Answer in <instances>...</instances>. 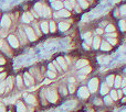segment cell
<instances>
[{"label":"cell","mask_w":126,"mask_h":112,"mask_svg":"<svg viewBox=\"0 0 126 112\" xmlns=\"http://www.w3.org/2000/svg\"><path fill=\"white\" fill-rule=\"evenodd\" d=\"M109 36H110V37H113V36L115 37V36H116V34H115V33H113V34H109Z\"/></svg>","instance_id":"681fc988"},{"label":"cell","mask_w":126,"mask_h":112,"mask_svg":"<svg viewBox=\"0 0 126 112\" xmlns=\"http://www.w3.org/2000/svg\"><path fill=\"white\" fill-rule=\"evenodd\" d=\"M114 30H115V28H114V25H107L106 28V32H114Z\"/></svg>","instance_id":"e575fe53"},{"label":"cell","mask_w":126,"mask_h":112,"mask_svg":"<svg viewBox=\"0 0 126 112\" xmlns=\"http://www.w3.org/2000/svg\"><path fill=\"white\" fill-rule=\"evenodd\" d=\"M111 96H112V97H111L112 100H114V101H115V100H117L118 97H117V92H116V91H114V90L112 91V92H111Z\"/></svg>","instance_id":"1f68e13d"},{"label":"cell","mask_w":126,"mask_h":112,"mask_svg":"<svg viewBox=\"0 0 126 112\" xmlns=\"http://www.w3.org/2000/svg\"><path fill=\"white\" fill-rule=\"evenodd\" d=\"M17 85H18V87H20V88L23 86V81H22L21 76H17Z\"/></svg>","instance_id":"83f0119b"},{"label":"cell","mask_w":126,"mask_h":112,"mask_svg":"<svg viewBox=\"0 0 126 112\" xmlns=\"http://www.w3.org/2000/svg\"><path fill=\"white\" fill-rule=\"evenodd\" d=\"M109 41H110V43L113 44V45H115V44H116V40H114V39H110Z\"/></svg>","instance_id":"b9f144b4"},{"label":"cell","mask_w":126,"mask_h":112,"mask_svg":"<svg viewBox=\"0 0 126 112\" xmlns=\"http://www.w3.org/2000/svg\"><path fill=\"white\" fill-rule=\"evenodd\" d=\"M90 35H91V34H90V33H86V34H84V35H83V37H84V39H85V40H86V39H87V37H89V36H90Z\"/></svg>","instance_id":"f6af8a7d"},{"label":"cell","mask_w":126,"mask_h":112,"mask_svg":"<svg viewBox=\"0 0 126 112\" xmlns=\"http://www.w3.org/2000/svg\"><path fill=\"white\" fill-rule=\"evenodd\" d=\"M0 112H6V108L2 103H0Z\"/></svg>","instance_id":"60d3db41"},{"label":"cell","mask_w":126,"mask_h":112,"mask_svg":"<svg viewBox=\"0 0 126 112\" xmlns=\"http://www.w3.org/2000/svg\"><path fill=\"white\" fill-rule=\"evenodd\" d=\"M34 29H35V31H37V34L38 35L41 34V31L39 30V26H38V24H34Z\"/></svg>","instance_id":"74e56055"},{"label":"cell","mask_w":126,"mask_h":112,"mask_svg":"<svg viewBox=\"0 0 126 112\" xmlns=\"http://www.w3.org/2000/svg\"><path fill=\"white\" fill-rule=\"evenodd\" d=\"M8 43L12 48H18L19 45H20L19 40H18L15 35H9L8 36Z\"/></svg>","instance_id":"7a4b0ae2"},{"label":"cell","mask_w":126,"mask_h":112,"mask_svg":"<svg viewBox=\"0 0 126 112\" xmlns=\"http://www.w3.org/2000/svg\"><path fill=\"white\" fill-rule=\"evenodd\" d=\"M4 77H6V73H3V71H2V73H0V82L2 81V79H3Z\"/></svg>","instance_id":"f35d334b"},{"label":"cell","mask_w":126,"mask_h":112,"mask_svg":"<svg viewBox=\"0 0 126 112\" xmlns=\"http://www.w3.org/2000/svg\"><path fill=\"white\" fill-rule=\"evenodd\" d=\"M49 31H51V32H55L57 31V25H55L54 21L50 22V24H49Z\"/></svg>","instance_id":"d4e9b609"},{"label":"cell","mask_w":126,"mask_h":112,"mask_svg":"<svg viewBox=\"0 0 126 112\" xmlns=\"http://www.w3.org/2000/svg\"><path fill=\"white\" fill-rule=\"evenodd\" d=\"M43 9H44V6L42 3H35L34 10L37 11L39 15H42V13H43Z\"/></svg>","instance_id":"8fae6325"},{"label":"cell","mask_w":126,"mask_h":112,"mask_svg":"<svg viewBox=\"0 0 126 112\" xmlns=\"http://www.w3.org/2000/svg\"><path fill=\"white\" fill-rule=\"evenodd\" d=\"M126 86V79L123 80V87H125Z\"/></svg>","instance_id":"f5cc1de1"},{"label":"cell","mask_w":126,"mask_h":112,"mask_svg":"<svg viewBox=\"0 0 126 112\" xmlns=\"http://www.w3.org/2000/svg\"><path fill=\"white\" fill-rule=\"evenodd\" d=\"M117 97H122V91H118V93H117Z\"/></svg>","instance_id":"816d5d0a"},{"label":"cell","mask_w":126,"mask_h":112,"mask_svg":"<svg viewBox=\"0 0 126 112\" xmlns=\"http://www.w3.org/2000/svg\"><path fill=\"white\" fill-rule=\"evenodd\" d=\"M0 51L6 53V54H10L11 53L10 47L8 46V44H7V42L4 40H0Z\"/></svg>","instance_id":"5b68a950"},{"label":"cell","mask_w":126,"mask_h":112,"mask_svg":"<svg viewBox=\"0 0 126 112\" xmlns=\"http://www.w3.org/2000/svg\"><path fill=\"white\" fill-rule=\"evenodd\" d=\"M122 11H123V12H122V13H124V14H126V6H124V7H122Z\"/></svg>","instance_id":"ee69618b"},{"label":"cell","mask_w":126,"mask_h":112,"mask_svg":"<svg viewBox=\"0 0 126 112\" xmlns=\"http://www.w3.org/2000/svg\"><path fill=\"white\" fill-rule=\"evenodd\" d=\"M63 6H65V7H66V9H67V10H71V9H72V7H73V6H72V4H71V2H70V1H65L64 3H63Z\"/></svg>","instance_id":"d6a6232c"},{"label":"cell","mask_w":126,"mask_h":112,"mask_svg":"<svg viewBox=\"0 0 126 112\" xmlns=\"http://www.w3.org/2000/svg\"><path fill=\"white\" fill-rule=\"evenodd\" d=\"M57 62H58V64H59L60 66L62 67L63 70H66V69H67V65H66V63H65V59L63 57H61V56H60V57H58L57 58Z\"/></svg>","instance_id":"9c48e42d"},{"label":"cell","mask_w":126,"mask_h":112,"mask_svg":"<svg viewBox=\"0 0 126 112\" xmlns=\"http://www.w3.org/2000/svg\"><path fill=\"white\" fill-rule=\"evenodd\" d=\"M97 60H98V63H101V64H107V63L111 60V58L110 57H103V56H98Z\"/></svg>","instance_id":"ac0fdd59"},{"label":"cell","mask_w":126,"mask_h":112,"mask_svg":"<svg viewBox=\"0 0 126 112\" xmlns=\"http://www.w3.org/2000/svg\"><path fill=\"white\" fill-rule=\"evenodd\" d=\"M42 15H43V17H49V15H50V9H49L48 7H46V6H44L43 13H42Z\"/></svg>","instance_id":"f1b7e54d"},{"label":"cell","mask_w":126,"mask_h":112,"mask_svg":"<svg viewBox=\"0 0 126 112\" xmlns=\"http://www.w3.org/2000/svg\"><path fill=\"white\" fill-rule=\"evenodd\" d=\"M32 20H33V15L29 12H26L23 15H22V21L26 22V23H29V22H31Z\"/></svg>","instance_id":"30bf717a"},{"label":"cell","mask_w":126,"mask_h":112,"mask_svg":"<svg viewBox=\"0 0 126 112\" xmlns=\"http://www.w3.org/2000/svg\"><path fill=\"white\" fill-rule=\"evenodd\" d=\"M92 70V68L90 66H84L82 68H80V74H89Z\"/></svg>","instance_id":"ffe728a7"},{"label":"cell","mask_w":126,"mask_h":112,"mask_svg":"<svg viewBox=\"0 0 126 112\" xmlns=\"http://www.w3.org/2000/svg\"><path fill=\"white\" fill-rule=\"evenodd\" d=\"M75 10L78 11V12H80V7H79V6H75Z\"/></svg>","instance_id":"c3c4849f"},{"label":"cell","mask_w":126,"mask_h":112,"mask_svg":"<svg viewBox=\"0 0 126 112\" xmlns=\"http://www.w3.org/2000/svg\"><path fill=\"white\" fill-rule=\"evenodd\" d=\"M69 28H70V24L67 23V22H60L59 29H60L61 31H66Z\"/></svg>","instance_id":"e0dca14e"},{"label":"cell","mask_w":126,"mask_h":112,"mask_svg":"<svg viewBox=\"0 0 126 112\" xmlns=\"http://www.w3.org/2000/svg\"><path fill=\"white\" fill-rule=\"evenodd\" d=\"M69 91H70V92H74V86H73V85H71V86H70V88H69Z\"/></svg>","instance_id":"7bdbcfd3"},{"label":"cell","mask_w":126,"mask_h":112,"mask_svg":"<svg viewBox=\"0 0 126 112\" xmlns=\"http://www.w3.org/2000/svg\"><path fill=\"white\" fill-rule=\"evenodd\" d=\"M26 31V34H27V37H28L30 41H35L37 40V34L34 33V30L31 28H26L24 29Z\"/></svg>","instance_id":"277c9868"},{"label":"cell","mask_w":126,"mask_h":112,"mask_svg":"<svg viewBox=\"0 0 126 112\" xmlns=\"http://www.w3.org/2000/svg\"><path fill=\"white\" fill-rule=\"evenodd\" d=\"M87 65H89V62H87L86 59H81L76 63V67H78V68H82V67L87 66Z\"/></svg>","instance_id":"9a60e30c"},{"label":"cell","mask_w":126,"mask_h":112,"mask_svg":"<svg viewBox=\"0 0 126 112\" xmlns=\"http://www.w3.org/2000/svg\"><path fill=\"white\" fill-rule=\"evenodd\" d=\"M79 96H80L81 98H89V96H90L89 89H87L86 87H81V88L79 89Z\"/></svg>","instance_id":"52a82bcc"},{"label":"cell","mask_w":126,"mask_h":112,"mask_svg":"<svg viewBox=\"0 0 126 112\" xmlns=\"http://www.w3.org/2000/svg\"><path fill=\"white\" fill-rule=\"evenodd\" d=\"M23 79H24V84H26L27 86H32V85L34 84V79H33V77L28 73H26L23 75Z\"/></svg>","instance_id":"8992f818"},{"label":"cell","mask_w":126,"mask_h":112,"mask_svg":"<svg viewBox=\"0 0 126 112\" xmlns=\"http://www.w3.org/2000/svg\"><path fill=\"white\" fill-rule=\"evenodd\" d=\"M100 45H101V41L98 37H95L93 41V47L95 48V50H97V48H100Z\"/></svg>","instance_id":"7402d4cb"},{"label":"cell","mask_w":126,"mask_h":112,"mask_svg":"<svg viewBox=\"0 0 126 112\" xmlns=\"http://www.w3.org/2000/svg\"><path fill=\"white\" fill-rule=\"evenodd\" d=\"M101 48L103 51H110L111 50V45L109 43H106V42H103V43H101Z\"/></svg>","instance_id":"603a6c76"},{"label":"cell","mask_w":126,"mask_h":112,"mask_svg":"<svg viewBox=\"0 0 126 112\" xmlns=\"http://www.w3.org/2000/svg\"><path fill=\"white\" fill-rule=\"evenodd\" d=\"M52 7L55 10H61L63 8V3L61 1H54V2H52Z\"/></svg>","instance_id":"2e32d148"},{"label":"cell","mask_w":126,"mask_h":112,"mask_svg":"<svg viewBox=\"0 0 126 112\" xmlns=\"http://www.w3.org/2000/svg\"><path fill=\"white\" fill-rule=\"evenodd\" d=\"M106 82H107V86H113L114 85V76L113 75H111V76H109L107 77V79H106Z\"/></svg>","instance_id":"cb8c5ba5"},{"label":"cell","mask_w":126,"mask_h":112,"mask_svg":"<svg viewBox=\"0 0 126 112\" xmlns=\"http://www.w3.org/2000/svg\"><path fill=\"white\" fill-rule=\"evenodd\" d=\"M9 112H11V111H9Z\"/></svg>","instance_id":"680465c9"},{"label":"cell","mask_w":126,"mask_h":112,"mask_svg":"<svg viewBox=\"0 0 126 112\" xmlns=\"http://www.w3.org/2000/svg\"><path fill=\"white\" fill-rule=\"evenodd\" d=\"M2 71H3V68H2V67H0V73H2Z\"/></svg>","instance_id":"11a10c76"},{"label":"cell","mask_w":126,"mask_h":112,"mask_svg":"<svg viewBox=\"0 0 126 112\" xmlns=\"http://www.w3.org/2000/svg\"><path fill=\"white\" fill-rule=\"evenodd\" d=\"M50 1H51V2H54V1H55V0H50Z\"/></svg>","instance_id":"6f0895ef"},{"label":"cell","mask_w":126,"mask_h":112,"mask_svg":"<svg viewBox=\"0 0 126 112\" xmlns=\"http://www.w3.org/2000/svg\"><path fill=\"white\" fill-rule=\"evenodd\" d=\"M105 103H106V104H111L112 103V98L111 97H105Z\"/></svg>","instance_id":"d590c367"},{"label":"cell","mask_w":126,"mask_h":112,"mask_svg":"<svg viewBox=\"0 0 126 112\" xmlns=\"http://www.w3.org/2000/svg\"><path fill=\"white\" fill-rule=\"evenodd\" d=\"M10 19H9V17L8 15H3L2 17V19H1V22H0V24H1V26L2 28H9L10 26Z\"/></svg>","instance_id":"ba28073f"},{"label":"cell","mask_w":126,"mask_h":112,"mask_svg":"<svg viewBox=\"0 0 126 112\" xmlns=\"http://www.w3.org/2000/svg\"><path fill=\"white\" fill-rule=\"evenodd\" d=\"M78 1H79V3H80L81 8H83V9H86L87 6H89V3H87L85 0H78Z\"/></svg>","instance_id":"4316f807"},{"label":"cell","mask_w":126,"mask_h":112,"mask_svg":"<svg viewBox=\"0 0 126 112\" xmlns=\"http://www.w3.org/2000/svg\"><path fill=\"white\" fill-rule=\"evenodd\" d=\"M123 91H124V93L126 95V88H125V89H124V90H123Z\"/></svg>","instance_id":"9f6ffc18"},{"label":"cell","mask_w":126,"mask_h":112,"mask_svg":"<svg viewBox=\"0 0 126 112\" xmlns=\"http://www.w3.org/2000/svg\"><path fill=\"white\" fill-rule=\"evenodd\" d=\"M70 14H71V12H69V10H65V9H61L60 10L59 13H57V17H70Z\"/></svg>","instance_id":"4fadbf2b"},{"label":"cell","mask_w":126,"mask_h":112,"mask_svg":"<svg viewBox=\"0 0 126 112\" xmlns=\"http://www.w3.org/2000/svg\"><path fill=\"white\" fill-rule=\"evenodd\" d=\"M41 30L43 33H48L49 32V23L48 22H42L41 23Z\"/></svg>","instance_id":"d6986e66"},{"label":"cell","mask_w":126,"mask_h":112,"mask_svg":"<svg viewBox=\"0 0 126 112\" xmlns=\"http://www.w3.org/2000/svg\"><path fill=\"white\" fill-rule=\"evenodd\" d=\"M121 81H122V78H121L120 76H117V77L115 78V84H114L115 85V87H117L118 88V87L121 86Z\"/></svg>","instance_id":"f546056e"},{"label":"cell","mask_w":126,"mask_h":112,"mask_svg":"<svg viewBox=\"0 0 126 112\" xmlns=\"http://www.w3.org/2000/svg\"><path fill=\"white\" fill-rule=\"evenodd\" d=\"M47 76H48L49 78H55L57 77V74H55L54 71H52V70H49L48 73H47Z\"/></svg>","instance_id":"4dcf8cb0"},{"label":"cell","mask_w":126,"mask_h":112,"mask_svg":"<svg viewBox=\"0 0 126 112\" xmlns=\"http://www.w3.org/2000/svg\"><path fill=\"white\" fill-rule=\"evenodd\" d=\"M62 93L63 95H66V89L65 88H62Z\"/></svg>","instance_id":"7dc6e473"},{"label":"cell","mask_w":126,"mask_h":112,"mask_svg":"<svg viewBox=\"0 0 126 112\" xmlns=\"http://www.w3.org/2000/svg\"><path fill=\"white\" fill-rule=\"evenodd\" d=\"M7 91V81H1L0 82V95Z\"/></svg>","instance_id":"44dd1931"},{"label":"cell","mask_w":126,"mask_h":112,"mask_svg":"<svg viewBox=\"0 0 126 112\" xmlns=\"http://www.w3.org/2000/svg\"><path fill=\"white\" fill-rule=\"evenodd\" d=\"M17 112H27L26 107H24V104L21 101L17 102Z\"/></svg>","instance_id":"5bb4252c"},{"label":"cell","mask_w":126,"mask_h":112,"mask_svg":"<svg viewBox=\"0 0 126 112\" xmlns=\"http://www.w3.org/2000/svg\"><path fill=\"white\" fill-rule=\"evenodd\" d=\"M97 33H98V34H102V33H103V31L101 30V29H98V30H97Z\"/></svg>","instance_id":"f907efd6"},{"label":"cell","mask_w":126,"mask_h":112,"mask_svg":"<svg viewBox=\"0 0 126 112\" xmlns=\"http://www.w3.org/2000/svg\"><path fill=\"white\" fill-rule=\"evenodd\" d=\"M50 82H51V80H50V79H46V80H44V84H46V85H49Z\"/></svg>","instance_id":"bcb514c9"},{"label":"cell","mask_w":126,"mask_h":112,"mask_svg":"<svg viewBox=\"0 0 126 112\" xmlns=\"http://www.w3.org/2000/svg\"><path fill=\"white\" fill-rule=\"evenodd\" d=\"M47 99H48L50 102H52V103L57 102V100H58V93H57V91L53 90V89H50V90H48V91H47Z\"/></svg>","instance_id":"6da1fadb"},{"label":"cell","mask_w":126,"mask_h":112,"mask_svg":"<svg viewBox=\"0 0 126 112\" xmlns=\"http://www.w3.org/2000/svg\"><path fill=\"white\" fill-rule=\"evenodd\" d=\"M4 64H6V59L2 56H0V65H4Z\"/></svg>","instance_id":"ab89813d"},{"label":"cell","mask_w":126,"mask_h":112,"mask_svg":"<svg viewBox=\"0 0 126 112\" xmlns=\"http://www.w3.org/2000/svg\"><path fill=\"white\" fill-rule=\"evenodd\" d=\"M24 98H26V101L30 104H34L35 103V98L34 96L32 95H24Z\"/></svg>","instance_id":"7c38bea8"},{"label":"cell","mask_w":126,"mask_h":112,"mask_svg":"<svg viewBox=\"0 0 126 112\" xmlns=\"http://www.w3.org/2000/svg\"><path fill=\"white\" fill-rule=\"evenodd\" d=\"M49 69L55 73V67H54V65H53V63H52V64H49Z\"/></svg>","instance_id":"8d00e7d4"},{"label":"cell","mask_w":126,"mask_h":112,"mask_svg":"<svg viewBox=\"0 0 126 112\" xmlns=\"http://www.w3.org/2000/svg\"><path fill=\"white\" fill-rule=\"evenodd\" d=\"M107 92H109V88H107V85L103 84V85H102V88H101V93H102V95H106Z\"/></svg>","instance_id":"484cf974"},{"label":"cell","mask_w":126,"mask_h":112,"mask_svg":"<svg viewBox=\"0 0 126 112\" xmlns=\"http://www.w3.org/2000/svg\"><path fill=\"white\" fill-rule=\"evenodd\" d=\"M97 87H98L97 78H93V79L90 80V82H89V91H91V92H95V91L97 90Z\"/></svg>","instance_id":"3957f363"},{"label":"cell","mask_w":126,"mask_h":112,"mask_svg":"<svg viewBox=\"0 0 126 112\" xmlns=\"http://www.w3.org/2000/svg\"><path fill=\"white\" fill-rule=\"evenodd\" d=\"M70 81H71L72 84H73V82H74V78H70Z\"/></svg>","instance_id":"db71d44e"},{"label":"cell","mask_w":126,"mask_h":112,"mask_svg":"<svg viewBox=\"0 0 126 112\" xmlns=\"http://www.w3.org/2000/svg\"><path fill=\"white\" fill-rule=\"evenodd\" d=\"M120 26L122 29V31H125L126 30V23L125 21H120Z\"/></svg>","instance_id":"836d02e7"}]
</instances>
